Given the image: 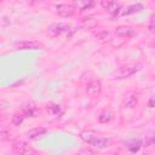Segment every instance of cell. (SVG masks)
Here are the masks:
<instances>
[{"instance_id":"52a82bcc","label":"cell","mask_w":155,"mask_h":155,"mask_svg":"<svg viewBox=\"0 0 155 155\" xmlns=\"http://www.w3.org/2000/svg\"><path fill=\"white\" fill-rule=\"evenodd\" d=\"M115 34L117 36H121V38H130L134 34V29L130 25H120L116 28Z\"/></svg>"},{"instance_id":"8fae6325","label":"cell","mask_w":155,"mask_h":155,"mask_svg":"<svg viewBox=\"0 0 155 155\" xmlns=\"http://www.w3.org/2000/svg\"><path fill=\"white\" fill-rule=\"evenodd\" d=\"M137 70V68H134V67H120L119 68V70H117V73H116V75L119 76V78H128V76H131L134 71Z\"/></svg>"},{"instance_id":"603a6c76","label":"cell","mask_w":155,"mask_h":155,"mask_svg":"<svg viewBox=\"0 0 155 155\" xmlns=\"http://www.w3.org/2000/svg\"><path fill=\"white\" fill-rule=\"evenodd\" d=\"M96 36H97L99 40H103V39H105V38L108 36V31H102L101 34H97Z\"/></svg>"},{"instance_id":"6da1fadb","label":"cell","mask_w":155,"mask_h":155,"mask_svg":"<svg viewBox=\"0 0 155 155\" xmlns=\"http://www.w3.org/2000/svg\"><path fill=\"white\" fill-rule=\"evenodd\" d=\"M12 150L17 155H35V149L23 140H17L12 145Z\"/></svg>"},{"instance_id":"7402d4cb","label":"cell","mask_w":155,"mask_h":155,"mask_svg":"<svg viewBox=\"0 0 155 155\" xmlns=\"http://www.w3.org/2000/svg\"><path fill=\"white\" fill-rule=\"evenodd\" d=\"M148 107H149V108H155V96L150 97V99H149V102H148Z\"/></svg>"},{"instance_id":"30bf717a","label":"cell","mask_w":155,"mask_h":155,"mask_svg":"<svg viewBox=\"0 0 155 155\" xmlns=\"http://www.w3.org/2000/svg\"><path fill=\"white\" fill-rule=\"evenodd\" d=\"M110 144H111V139L109 137H99L98 136L93 140V143L91 145H93V147H96L98 149H103V148H108Z\"/></svg>"},{"instance_id":"7c38bea8","label":"cell","mask_w":155,"mask_h":155,"mask_svg":"<svg viewBox=\"0 0 155 155\" xmlns=\"http://www.w3.org/2000/svg\"><path fill=\"white\" fill-rule=\"evenodd\" d=\"M94 5L93 1L91 0H78L74 2V6L79 10V11H85V10H88L90 7H92Z\"/></svg>"},{"instance_id":"5b68a950","label":"cell","mask_w":155,"mask_h":155,"mask_svg":"<svg viewBox=\"0 0 155 155\" xmlns=\"http://www.w3.org/2000/svg\"><path fill=\"white\" fill-rule=\"evenodd\" d=\"M102 92V84L99 80H93L86 86V93L90 97H98Z\"/></svg>"},{"instance_id":"e0dca14e","label":"cell","mask_w":155,"mask_h":155,"mask_svg":"<svg viewBox=\"0 0 155 155\" xmlns=\"http://www.w3.org/2000/svg\"><path fill=\"white\" fill-rule=\"evenodd\" d=\"M24 117H25V115H24L23 113H16V114H13V116H12V119H11V122H12L15 126H19V125L23 122Z\"/></svg>"},{"instance_id":"8992f818","label":"cell","mask_w":155,"mask_h":155,"mask_svg":"<svg viewBox=\"0 0 155 155\" xmlns=\"http://www.w3.org/2000/svg\"><path fill=\"white\" fill-rule=\"evenodd\" d=\"M16 47L19 50H38L42 47L39 41H21L16 44Z\"/></svg>"},{"instance_id":"3957f363","label":"cell","mask_w":155,"mask_h":155,"mask_svg":"<svg viewBox=\"0 0 155 155\" xmlns=\"http://www.w3.org/2000/svg\"><path fill=\"white\" fill-rule=\"evenodd\" d=\"M22 113L27 117H36V116H39L40 110H39V108L36 107V104L34 102H27L22 107Z\"/></svg>"},{"instance_id":"ffe728a7","label":"cell","mask_w":155,"mask_h":155,"mask_svg":"<svg viewBox=\"0 0 155 155\" xmlns=\"http://www.w3.org/2000/svg\"><path fill=\"white\" fill-rule=\"evenodd\" d=\"M84 25H86L87 28H93V27L97 25V22L92 18H85L84 19Z\"/></svg>"},{"instance_id":"ac0fdd59","label":"cell","mask_w":155,"mask_h":155,"mask_svg":"<svg viewBox=\"0 0 155 155\" xmlns=\"http://www.w3.org/2000/svg\"><path fill=\"white\" fill-rule=\"evenodd\" d=\"M46 109H47L48 114H51V115H54V116H56V115L61 114V108H59V105H57V104L50 103V104H47Z\"/></svg>"},{"instance_id":"277c9868","label":"cell","mask_w":155,"mask_h":155,"mask_svg":"<svg viewBox=\"0 0 155 155\" xmlns=\"http://www.w3.org/2000/svg\"><path fill=\"white\" fill-rule=\"evenodd\" d=\"M76 12V7L70 4H59L57 5V13L62 17H71Z\"/></svg>"},{"instance_id":"ba28073f","label":"cell","mask_w":155,"mask_h":155,"mask_svg":"<svg viewBox=\"0 0 155 155\" xmlns=\"http://www.w3.org/2000/svg\"><path fill=\"white\" fill-rule=\"evenodd\" d=\"M101 5H102L103 8L108 10L109 12L115 13V15L119 13V11L121 10V5L115 2V1H105V0H103V1H101Z\"/></svg>"},{"instance_id":"5bb4252c","label":"cell","mask_w":155,"mask_h":155,"mask_svg":"<svg viewBox=\"0 0 155 155\" xmlns=\"http://www.w3.org/2000/svg\"><path fill=\"white\" fill-rule=\"evenodd\" d=\"M45 133H46V128H44V127H35V128L28 131L27 137L30 138V139H35V138H38V137L45 134Z\"/></svg>"},{"instance_id":"d6986e66","label":"cell","mask_w":155,"mask_h":155,"mask_svg":"<svg viewBox=\"0 0 155 155\" xmlns=\"http://www.w3.org/2000/svg\"><path fill=\"white\" fill-rule=\"evenodd\" d=\"M139 148H140V140H138V139H137V140H133V142L130 143V145H128V149H130L131 151H133V153L137 151Z\"/></svg>"},{"instance_id":"2e32d148","label":"cell","mask_w":155,"mask_h":155,"mask_svg":"<svg viewBox=\"0 0 155 155\" xmlns=\"http://www.w3.org/2000/svg\"><path fill=\"white\" fill-rule=\"evenodd\" d=\"M140 10H143L142 4H133V5L128 6V7L122 12V15H124V16H126V15H131V13H134V12H139Z\"/></svg>"},{"instance_id":"4fadbf2b","label":"cell","mask_w":155,"mask_h":155,"mask_svg":"<svg viewBox=\"0 0 155 155\" xmlns=\"http://www.w3.org/2000/svg\"><path fill=\"white\" fill-rule=\"evenodd\" d=\"M136 104H137V96H136V93H133V92L128 93L125 97V101H124L125 108H133Z\"/></svg>"},{"instance_id":"9c48e42d","label":"cell","mask_w":155,"mask_h":155,"mask_svg":"<svg viewBox=\"0 0 155 155\" xmlns=\"http://www.w3.org/2000/svg\"><path fill=\"white\" fill-rule=\"evenodd\" d=\"M97 137H98V134H97L94 131H92V130H84V131L80 132V138H81L84 142L88 143V144H92L93 140H94Z\"/></svg>"},{"instance_id":"9a60e30c","label":"cell","mask_w":155,"mask_h":155,"mask_svg":"<svg viewBox=\"0 0 155 155\" xmlns=\"http://www.w3.org/2000/svg\"><path fill=\"white\" fill-rule=\"evenodd\" d=\"M113 119H114V113L110 111V110H105V111H103V113L98 116V121L102 122V124L110 122Z\"/></svg>"},{"instance_id":"cb8c5ba5","label":"cell","mask_w":155,"mask_h":155,"mask_svg":"<svg viewBox=\"0 0 155 155\" xmlns=\"http://www.w3.org/2000/svg\"><path fill=\"white\" fill-rule=\"evenodd\" d=\"M154 45H155V40H154Z\"/></svg>"},{"instance_id":"44dd1931","label":"cell","mask_w":155,"mask_h":155,"mask_svg":"<svg viewBox=\"0 0 155 155\" xmlns=\"http://www.w3.org/2000/svg\"><path fill=\"white\" fill-rule=\"evenodd\" d=\"M145 138H147V140H145V144L147 145L150 144V143H153V142H155V132L148 133V136H145Z\"/></svg>"},{"instance_id":"7a4b0ae2","label":"cell","mask_w":155,"mask_h":155,"mask_svg":"<svg viewBox=\"0 0 155 155\" xmlns=\"http://www.w3.org/2000/svg\"><path fill=\"white\" fill-rule=\"evenodd\" d=\"M69 29H70V25L67 23H53L48 27V34L51 36H58L68 33Z\"/></svg>"}]
</instances>
